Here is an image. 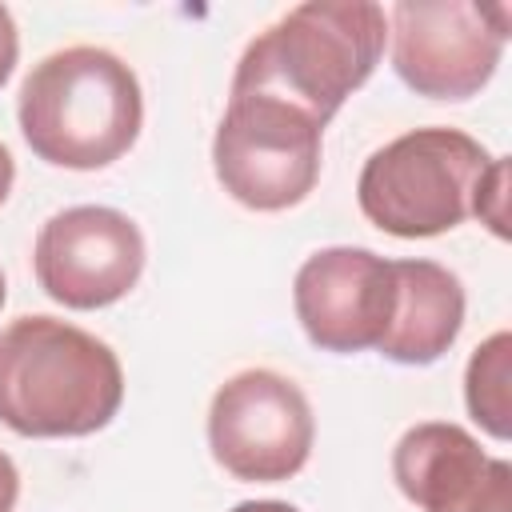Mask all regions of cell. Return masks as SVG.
Wrapping results in <instances>:
<instances>
[{"label": "cell", "mask_w": 512, "mask_h": 512, "mask_svg": "<svg viewBox=\"0 0 512 512\" xmlns=\"http://www.w3.org/2000/svg\"><path fill=\"white\" fill-rule=\"evenodd\" d=\"M388 16L372 0H308L268 24L236 60L228 96H272L316 124L376 72Z\"/></svg>", "instance_id": "cell-1"}, {"label": "cell", "mask_w": 512, "mask_h": 512, "mask_svg": "<svg viewBox=\"0 0 512 512\" xmlns=\"http://www.w3.org/2000/svg\"><path fill=\"white\" fill-rule=\"evenodd\" d=\"M120 404L124 368L100 336L40 312L0 328V424L16 436H92Z\"/></svg>", "instance_id": "cell-2"}, {"label": "cell", "mask_w": 512, "mask_h": 512, "mask_svg": "<svg viewBox=\"0 0 512 512\" xmlns=\"http://www.w3.org/2000/svg\"><path fill=\"white\" fill-rule=\"evenodd\" d=\"M16 120L44 164L96 172L136 144L144 92L116 52L72 44L32 64L16 96Z\"/></svg>", "instance_id": "cell-3"}, {"label": "cell", "mask_w": 512, "mask_h": 512, "mask_svg": "<svg viewBox=\"0 0 512 512\" xmlns=\"http://www.w3.org/2000/svg\"><path fill=\"white\" fill-rule=\"evenodd\" d=\"M488 164V148L460 128H412L364 160L356 200L388 236H440L472 216V196Z\"/></svg>", "instance_id": "cell-4"}, {"label": "cell", "mask_w": 512, "mask_h": 512, "mask_svg": "<svg viewBox=\"0 0 512 512\" xmlns=\"http://www.w3.org/2000/svg\"><path fill=\"white\" fill-rule=\"evenodd\" d=\"M324 164V124L272 96H228L212 136L220 188L252 212H284L308 200Z\"/></svg>", "instance_id": "cell-5"}, {"label": "cell", "mask_w": 512, "mask_h": 512, "mask_svg": "<svg viewBox=\"0 0 512 512\" xmlns=\"http://www.w3.org/2000/svg\"><path fill=\"white\" fill-rule=\"evenodd\" d=\"M392 68L428 100H468L500 68L512 36L508 4L476 0H400L388 12Z\"/></svg>", "instance_id": "cell-6"}, {"label": "cell", "mask_w": 512, "mask_h": 512, "mask_svg": "<svg viewBox=\"0 0 512 512\" xmlns=\"http://www.w3.org/2000/svg\"><path fill=\"white\" fill-rule=\"evenodd\" d=\"M316 444V416L296 380L276 368L228 376L208 404L212 460L248 484L292 480Z\"/></svg>", "instance_id": "cell-7"}, {"label": "cell", "mask_w": 512, "mask_h": 512, "mask_svg": "<svg viewBox=\"0 0 512 512\" xmlns=\"http://www.w3.org/2000/svg\"><path fill=\"white\" fill-rule=\"evenodd\" d=\"M140 224L104 204H76L52 212L32 244V272L44 296L64 308L92 312L124 300L144 272Z\"/></svg>", "instance_id": "cell-8"}, {"label": "cell", "mask_w": 512, "mask_h": 512, "mask_svg": "<svg viewBox=\"0 0 512 512\" xmlns=\"http://www.w3.org/2000/svg\"><path fill=\"white\" fill-rule=\"evenodd\" d=\"M292 308L320 352L352 356L376 348L396 308L392 260L352 244L320 248L296 268Z\"/></svg>", "instance_id": "cell-9"}, {"label": "cell", "mask_w": 512, "mask_h": 512, "mask_svg": "<svg viewBox=\"0 0 512 512\" xmlns=\"http://www.w3.org/2000/svg\"><path fill=\"white\" fill-rule=\"evenodd\" d=\"M392 480L420 512H512V464L448 420L412 424L396 440Z\"/></svg>", "instance_id": "cell-10"}, {"label": "cell", "mask_w": 512, "mask_h": 512, "mask_svg": "<svg viewBox=\"0 0 512 512\" xmlns=\"http://www.w3.org/2000/svg\"><path fill=\"white\" fill-rule=\"evenodd\" d=\"M396 308L376 352L392 364H436L464 328V284L436 260H392Z\"/></svg>", "instance_id": "cell-11"}, {"label": "cell", "mask_w": 512, "mask_h": 512, "mask_svg": "<svg viewBox=\"0 0 512 512\" xmlns=\"http://www.w3.org/2000/svg\"><path fill=\"white\" fill-rule=\"evenodd\" d=\"M464 408L492 436H512V336L500 328L476 344L464 368Z\"/></svg>", "instance_id": "cell-12"}, {"label": "cell", "mask_w": 512, "mask_h": 512, "mask_svg": "<svg viewBox=\"0 0 512 512\" xmlns=\"http://www.w3.org/2000/svg\"><path fill=\"white\" fill-rule=\"evenodd\" d=\"M472 216H480V224H488L492 236L508 240V156H492L488 172L476 184Z\"/></svg>", "instance_id": "cell-13"}, {"label": "cell", "mask_w": 512, "mask_h": 512, "mask_svg": "<svg viewBox=\"0 0 512 512\" xmlns=\"http://www.w3.org/2000/svg\"><path fill=\"white\" fill-rule=\"evenodd\" d=\"M16 56H20V32H16L12 12L0 4V88L8 84V76L16 68Z\"/></svg>", "instance_id": "cell-14"}, {"label": "cell", "mask_w": 512, "mask_h": 512, "mask_svg": "<svg viewBox=\"0 0 512 512\" xmlns=\"http://www.w3.org/2000/svg\"><path fill=\"white\" fill-rule=\"evenodd\" d=\"M20 500V472L12 464V456L0 448V512H12Z\"/></svg>", "instance_id": "cell-15"}, {"label": "cell", "mask_w": 512, "mask_h": 512, "mask_svg": "<svg viewBox=\"0 0 512 512\" xmlns=\"http://www.w3.org/2000/svg\"><path fill=\"white\" fill-rule=\"evenodd\" d=\"M12 184H16V160H12V152L0 144V204L8 200Z\"/></svg>", "instance_id": "cell-16"}, {"label": "cell", "mask_w": 512, "mask_h": 512, "mask_svg": "<svg viewBox=\"0 0 512 512\" xmlns=\"http://www.w3.org/2000/svg\"><path fill=\"white\" fill-rule=\"evenodd\" d=\"M232 512H300V508L288 500H240Z\"/></svg>", "instance_id": "cell-17"}, {"label": "cell", "mask_w": 512, "mask_h": 512, "mask_svg": "<svg viewBox=\"0 0 512 512\" xmlns=\"http://www.w3.org/2000/svg\"><path fill=\"white\" fill-rule=\"evenodd\" d=\"M4 296H8V292H4V272H0V308H4Z\"/></svg>", "instance_id": "cell-18"}]
</instances>
